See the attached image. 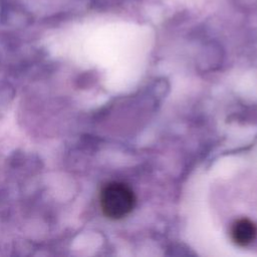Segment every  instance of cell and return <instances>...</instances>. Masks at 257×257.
I'll return each mask as SVG.
<instances>
[{
  "label": "cell",
  "mask_w": 257,
  "mask_h": 257,
  "mask_svg": "<svg viewBox=\"0 0 257 257\" xmlns=\"http://www.w3.org/2000/svg\"><path fill=\"white\" fill-rule=\"evenodd\" d=\"M257 235V228L255 224L247 219L241 218L236 220L230 229V236L232 241L238 246L249 245Z\"/></svg>",
  "instance_id": "7a4b0ae2"
},
{
  "label": "cell",
  "mask_w": 257,
  "mask_h": 257,
  "mask_svg": "<svg viewBox=\"0 0 257 257\" xmlns=\"http://www.w3.org/2000/svg\"><path fill=\"white\" fill-rule=\"evenodd\" d=\"M99 204L105 217L111 220H118L133 211L136 204V197L127 185L119 182H111L101 189Z\"/></svg>",
  "instance_id": "6da1fadb"
}]
</instances>
